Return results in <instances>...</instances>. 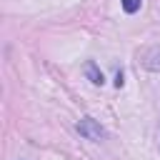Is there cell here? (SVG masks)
<instances>
[{
    "mask_svg": "<svg viewBox=\"0 0 160 160\" xmlns=\"http://www.w3.org/2000/svg\"><path fill=\"white\" fill-rule=\"evenodd\" d=\"M85 75L90 78V82H95V85H102V72L95 68V62H85Z\"/></svg>",
    "mask_w": 160,
    "mask_h": 160,
    "instance_id": "2",
    "label": "cell"
},
{
    "mask_svg": "<svg viewBox=\"0 0 160 160\" xmlns=\"http://www.w3.org/2000/svg\"><path fill=\"white\" fill-rule=\"evenodd\" d=\"M78 130H80V135H85L88 140H100V138H102V128H100L92 118H82V120L78 122Z\"/></svg>",
    "mask_w": 160,
    "mask_h": 160,
    "instance_id": "1",
    "label": "cell"
},
{
    "mask_svg": "<svg viewBox=\"0 0 160 160\" xmlns=\"http://www.w3.org/2000/svg\"><path fill=\"white\" fill-rule=\"evenodd\" d=\"M140 2L142 0H122V10L125 12H135V10H140Z\"/></svg>",
    "mask_w": 160,
    "mask_h": 160,
    "instance_id": "3",
    "label": "cell"
}]
</instances>
